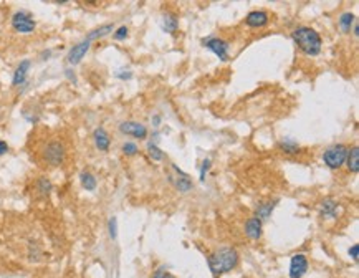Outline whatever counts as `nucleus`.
Returning <instances> with one entry per match:
<instances>
[{
  "label": "nucleus",
  "mask_w": 359,
  "mask_h": 278,
  "mask_svg": "<svg viewBox=\"0 0 359 278\" xmlns=\"http://www.w3.org/2000/svg\"><path fill=\"white\" fill-rule=\"evenodd\" d=\"M338 210V202L333 199H326L319 204V212L323 217H334Z\"/></svg>",
  "instance_id": "f3484780"
},
{
  "label": "nucleus",
  "mask_w": 359,
  "mask_h": 278,
  "mask_svg": "<svg viewBox=\"0 0 359 278\" xmlns=\"http://www.w3.org/2000/svg\"><path fill=\"white\" fill-rule=\"evenodd\" d=\"M245 235L252 240H258L261 237V220L258 217H250L245 224Z\"/></svg>",
  "instance_id": "9b49d317"
},
{
  "label": "nucleus",
  "mask_w": 359,
  "mask_h": 278,
  "mask_svg": "<svg viewBox=\"0 0 359 278\" xmlns=\"http://www.w3.org/2000/svg\"><path fill=\"white\" fill-rule=\"evenodd\" d=\"M30 70V60H24L17 68H15V73H13V80L12 83L13 86H18V85H24L25 80H27V73Z\"/></svg>",
  "instance_id": "4468645a"
},
{
  "label": "nucleus",
  "mask_w": 359,
  "mask_h": 278,
  "mask_svg": "<svg viewBox=\"0 0 359 278\" xmlns=\"http://www.w3.org/2000/svg\"><path fill=\"white\" fill-rule=\"evenodd\" d=\"M293 36L295 43L300 47V50L303 53L310 55V57H316L321 51V36L318 35L316 30H313L310 27H298L296 30H293Z\"/></svg>",
  "instance_id": "f03ea898"
},
{
  "label": "nucleus",
  "mask_w": 359,
  "mask_h": 278,
  "mask_svg": "<svg viewBox=\"0 0 359 278\" xmlns=\"http://www.w3.org/2000/svg\"><path fill=\"white\" fill-rule=\"evenodd\" d=\"M50 57V51H45V53L42 55V58H48Z\"/></svg>",
  "instance_id": "473e14b6"
},
{
  "label": "nucleus",
  "mask_w": 359,
  "mask_h": 278,
  "mask_svg": "<svg viewBox=\"0 0 359 278\" xmlns=\"http://www.w3.org/2000/svg\"><path fill=\"white\" fill-rule=\"evenodd\" d=\"M346 161H348V169L351 172H357L359 171V149H357V146H354L351 151H348Z\"/></svg>",
  "instance_id": "6ab92c4d"
},
{
  "label": "nucleus",
  "mask_w": 359,
  "mask_h": 278,
  "mask_svg": "<svg viewBox=\"0 0 359 278\" xmlns=\"http://www.w3.org/2000/svg\"><path fill=\"white\" fill-rule=\"evenodd\" d=\"M89 45H91V42H88V40H83V42L74 45V47L70 50L68 57H66L68 63L70 65H78L81 60H83V57L86 55V51L89 50Z\"/></svg>",
  "instance_id": "1a4fd4ad"
},
{
  "label": "nucleus",
  "mask_w": 359,
  "mask_h": 278,
  "mask_svg": "<svg viewBox=\"0 0 359 278\" xmlns=\"http://www.w3.org/2000/svg\"><path fill=\"white\" fill-rule=\"evenodd\" d=\"M93 139H95V144L100 151H108L109 146H111V139H109V134L103 129V127H98L95 129L93 133Z\"/></svg>",
  "instance_id": "ddd939ff"
},
{
  "label": "nucleus",
  "mask_w": 359,
  "mask_h": 278,
  "mask_svg": "<svg viewBox=\"0 0 359 278\" xmlns=\"http://www.w3.org/2000/svg\"><path fill=\"white\" fill-rule=\"evenodd\" d=\"M209 166H211V161H209V159H205L204 162H202V169H200V181H204L205 172L209 171Z\"/></svg>",
  "instance_id": "cd10ccee"
},
{
  "label": "nucleus",
  "mask_w": 359,
  "mask_h": 278,
  "mask_svg": "<svg viewBox=\"0 0 359 278\" xmlns=\"http://www.w3.org/2000/svg\"><path fill=\"white\" fill-rule=\"evenodd\" d=\"M349 255H351V258L353 260H357V255H359V245H353L349 249Z\"/></svg>",
  "instance_id": "c756f323"
},
{
  "label": "nucleus",
  "mask_w": 359,
  "mask_h": 278,
  "mask_svg": "<svg viewBox=\"0 0 359 278\" xmlns=\"http://www.w3.org/2000/svg\"><path fill=\"white\" fill-rule=\"evenodd\" d=\"M119 131L126 136H133L138 139H144L147 136V129L144 124L136 123V121H124L119 124Z\"/></svg>",
  "instance_id": "0eeeda50"
},
{
  "label": "nucleus",
  "mask_w": 359,
  "mask_h": 278,
  "mask_svg": "<svg viewBox=\"0 0 359 278\" xmlns=\"http://www.w3.org/2000/svg\"><path fill=\"white\" fill-rule=\"evenodd\" d=\"M153 278H174V276L171 275L169 272H164V270H158V272L154 273Z\"/></svg>",
  "instance_id": "c85d7f7f"
},
{
  "label": "nucleus",
  "mask_w": 359,
  "mask_h": 278,
  "mask_svg": "<svg viewBox=\"0 0 359 278\" xmlns=\"http://www.w3.org/2000/svg\"><path fill=\"white\" fill-rule=\"evenodd\" d=\"M179 27V20H177V15L176 13H171L167 12L166 15L162 17V28L166 30L167 33H174Z\"/></svg>",
  "instance_id": "dca6fc26"
},
{
  "label": "nucleus",
  "mask_w": 359,
  "mask_h": 278,
  "mask_svg": "<svg viewBox=\"0 0 359 278\" xmlns=\"http://www.w3.org/2000/svg\"><path fill=\"white\" fill-rule=\"evenodd\" d=\"M12 27H13L15 32H18V33H32L36 27V24L28 12L18 10V12H15L13 17H12Z\"/></svg>",
  "instance_id": "39448f33"
},
{
  "label": "nucleus",
  "mask_w": 359,
  "mask_h": 278,
  "mask_svg": "<svg viewBox=\"0 0 359 278\" xmlns=\"http://www.w3.org/2000/svg\"><path fill=\"white\" fill-rule=\"evenodd\" d=\"M306 270H308V258L303 253L293 255L290 264V278H303Z\"/></svg>",
  "instance_id": "6e6552de"
},
{
  "label": "nucleus",
  "mask_w": 359,
  "mask_h": 278,
  "mask_svg": "<svg viewBox=\"0 0 359 278\" xmlns=\"http://www.w3.org/2000/svg\"><path fill=\"white\" fill-rule=\"evenodd\" d=\"M247 25L252 27V28H260V27H265L268 24V13L263 10H253L247 15Z\"/></svg>",
  "instance_id": "9d476101"
},
{
  "label": "nucleus",
  "mask_w": 359,
  "mask_h": 278,
  "mask_svg": "<svg viewBox=\"0 0 359 278\" xmlns=\"http://www.w3.org/2000/svg\"><path fill=\"white\" fill-rule=\"evenodd\" d=\"M354 24V15L353 13H343L341 15V18H339V27H341V30L345 33H348L349 30H351V25Z\"/></svg>",
  "instance_id": "412c9836"
},
{
  "label": "nucleus",
  "mask_w": 359,
  "mask_h": 278,
  "mask_svg": "<svg viewBox=\"0 0 359 278\" xmlns=\"http://www.w3.org/2000/svg\"><path fill=\"white\" fill-rule=\"evenodd\" d=\"M108 230H109V237L115 240L118 237V220H116V217H111V219H109Z\"/></svg>",
  "instance_id": "b1692460"
},
{
  "label": "nucleus",
  "mask_w": 359,
  "mask_h": 278,
  "mask_svg": "<svg viewBox=\"0 0 359 278\" xmlns=\"http://www.w3.org/2000/svg\"><path fill=\"white\" fill-rule=\"evenodd\" d=\"M357 32H359V30H357V24H356V25H354V35H356V36H357Z\"/></svg>",
  "instance_id": "72a5a7b5"
},
{
  "label": "nucleus",
  "mask_w": 359,
  "mask_h": 278,
  "mask_svg": "<svg viewBox=\"0 0 359 278\" xmlns=\"http://www.w3.org/2000/svg\"><path fill=\"white\" fill-rule=\"evenodd\" d=\"M209 268L214 273V276H219L222 273L232 272L238 265V252L232 247H222L215 250L212 255H209Z\"/></svg>",
  "instance_id": "f257e3e1"
},
{
  "label": "nucleus",
  "mask_w": 359,
  "mask_h": 278,
  "mask_svg": "<svg viewBox=\"0 0 359 278\" xmlns=\"http://www.w3.org/2000/svg\"><path fill=\"white\" fill-rule=\"evenodd\" d=\"M174 171L177 172V177H171V179H173L174 186H176L181 192H189V191L192 189V182H191L189 176L184 174V172H182L181 169H179L177 166H174Z\"/></svg>",
  "instance_id": "f8f14e48"
},
{
  "label": "nucleus",
  "mask_w": 359,
  "mask_h": 278,
  "mask_svg": "<svg viewBox=\"0 0 359 278\" xmlns=\"http://www.w3.org/2000/svg\"><path fill=\"white\" fill-rule=\"evenodd\" d=\"M65 146L60 141H50L43 149V159L51 168H58L65 161Z\"/></svg>",
  "instance_id": "20e7f679"
},
{
  "label": "nucleus",
  "mask_w": 359,
  "mask_h": 278,
  "mask_svg": "<svg viewBox=\"0 0 359 278\" xmlns=\"http://www.w3.org/2000/svg\"><path fill=\"white\" fill-rule=\"evenodd\" d=\"M204 45H205V48H209L212 53L219 57V60H222V62H227L229 60V43L225 40L212 36V39H207Z\"/></svg>",
  "instance_id": "423d86ee"
},
{
  "label": "nucleus",
  "mask_w": 359,
  "mask_h": 278,
  "mask_svg": "<svg viewBox=\"0 0 359 278\" xmlns=\"http://www.w3.org/2000/svg\"><path fill=\"white\" fill-rule=\"evenodd\" d=\"M118 78H123V80H129L131 78V73L126 71V75H118Z\"/></svg>",
  "instance_id": "2f4dec72"
},
{
  "label": "nucleus",
  "mask_w": 359,
  "mask_h": 278,
  "mask_svg": "<svg viewBox=\"0 0 359 278\" xmlns=\"http://www.w3.org/2000/svg\"><path fill=\"white\" fill-rule=\"evenodd\" d=\"M108 33H113V24H108V25H101L98 28L91 30V32L88 33L86 40L88 42H93V40H98V39H103V36H106Z\"/></svg>",
  "instance_id": "2eb2a0df"
},
{
  "label": "nucleus",
  "mask_w": 359,
  "mask_h": 278,
  "mask_svg": "<svg viewBox=\"0 0 359 278\" xmlns=\"http://www.w3.org/2000/svg\"><path fill=\"white\" fill-rule=\"evenodd\" d=\"M123 153L128 154V156H134L138 153V146L134 142H124L123 144Z\"/></svg>",
  "instance_id": "bb28decb"
},
{
  "label": "nucleus",
  "mask_w": 359,
  "mask_h": 278,
  "mask_svg": "<svg viewBox=\"0 0 359 278\" xmlns=\"http://www.w3.org/2000/svg\"><path fill=\"white\" fill-rule=\"evenodd\" d=\"M113 36H115V40H118V42H121V40H124L126 36H128V27L126 25H123V27H119L116 32L113 33Z\"/></svg>",
  "instance_id": "a878e982"
},
{
  "label": "nucleus",
  "mask_w": 359,
  "mask_h": 278,
  "mask_svg": "<svg viewBox=\"0 0 359 278\" xmlns=\"http://www.w3.org/2000/svg\"><path fill=\"white\" fill-rule=\"evenodd\" d=\"M280 151H283L285 154H298L300 153V146L296 144L295 141H291V139H287V141H281L280 144Z\"/></svg>",
  "instance_id": "aec40b11"
},
{
  "label": "nucleus",
  "mask_w": 359,
  "mask_h": 278,
  "mask_svg": "<svg viewBox=\"0 0 359 278\" xmlns=\"http://www.w3.org/2000/svg\"><path fill=\"white\" fill-rule=\"evenodd\" d=\"M7 153H9V144L4 139H0V156H4Z\"/></svg>",
  "instance_id": "7c9ffc66"
},
{
  "label": "nucleus",
  "mask_w": 359,
  "mask_h": 278,
  "mask_svg": "<svg viewBox=\"0 0 359 278\" xmlns=\"http://www.w3.org/2000/svg\"><path fill=\"white\" fill-rule=\"evenodd\" d=\"M272 210H273V204H272V202H268V204H261V206H258V209H257V214H258V215H255V217H258L260 220H261V219H267V217L272 214Z\"/></svg>",
  "instance_id": "4be33fe9"
},
{
  "label": "nucleus",
  "mask_w": 359,
  "mask_h": 278,
  "mask_svg": "<svg viewBox=\"0 0 359 278\" xmlns=\"http://www.w3.org/2000/svg\"><path fill=\"white\" fill-rule=\"evenodd\" d=\"M349 149L345 144H334L331 147H328L323 153V161L328 168L331 169H339L343 164H345L346 157H348Z\"/></svg>",
  "instance_id": "7ed1b4c3"
},
{
  "label": "nucleus",
  "mask_w": 359,
  "mask_h": 278,
  "mask_svg": "<svg viewBox=\"0 0 359 278\" xmlns=\"http://www.w3.org/2000/svg\"><path fill=\"white\" fill-rule=\"evenodd\" d=\"M147 153H149V156H151V159H154V161H162L164 159V153L154 144L147 146Z\"/></svg>",
  "instance_id": "5701e85b"
},
{
  "label": "nucleus",
  "mask_w": 359,
  "mask_h": 278,
  "mask_svg": "<svg viewBox=\"0 0 359 278\" xmlns=\"http://www.w3.org/2000/svg\"><path fill=\"white\" fill-rule=\"evenodd\" d=\"M80 182H81V187L86 189V191H95L96 186H98V182H96V177L88 171H83L80 174Z\"/></svg>",
  "instance_id": "a211bd4d"
},
{
  "label": "nucleus",
  "mask_w": 359,
  "mask_h": 278,
  "mask_svg": "<svg viewBox=\"0 0 359 278\" xmlns=\"http://www.w3.org/2000/svg\"><path fill=\"white\" fill-rule=\"evenodd\" d=\"M39 191L43 192V194H48L51 191V184L47 177H40V181H39Z\"/></svg>",
  "instance_id": "393cba45"
}]
</instances>
